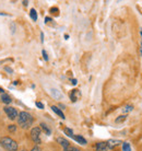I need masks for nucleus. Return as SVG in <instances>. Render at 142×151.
<instances>
[{
	"instance_id": "18",
	"label": "nucleus",
	"mask_w": 142,
	"mask_h": 151,
	"mask_svg": "<svg viewBox=\"0 0 142 151\" xmlns=\"http://www.w3.org/2000/svg\"><path fill=\"white\" fill-rule=\"evenodd\" d=\"M126 115H121V116H118V118H116V123H121L126 119Z\"/></svg>"
},
{
	"instance_id": "8",
	"label": "nucleus",
	"mask_w": 142,
	"mask_h": 151,
	"mask_svg": "<svg viewBox=\"0 0 142 151\" xmlns=\"http://www.w3.org/2000/svg\"><path fill=\"white\" fill-rule=\"evenodd\" d=\"M121 144V141L120 140H116V139H110L107 141V145H108L109 147V150H113L114 148H116L117 146H119Z\"/></svg>"
},
{
	"instance_id": "20",
	"label": "nucleus",
	"mask_w": 142,
	"mask_h": 151,
	"mask_svg": "<svg viewBox=\"0 0 142 151\" xmlns=\"http://www.w3.org/2000/svg\"><path fill=\"white\" fill-rule=\"evenodd\" d=\"M8 129H9V132H15V129H16V127H15L14 125H9V127H8Z\"/></svg>"
},
{
	"instance_id": "27",
	"label": "nucleus",
	"mask_w": 142,
	"mask_h": 151,
	"mask_svg": "<svg viewBox=\"0 0 142 151\" xmlns=\"http://www.w3.org/2000/svg\"><path fill=\"white\" fill-rule=\"evenodd\" d=\"M41 41H42V43L44 42V34H43V33L41 34Z\"/></svg>"
},
{
	"instance_id": "3",
	"label": "nucleus",
	"mask_w": 142,
	"mask_h": 151,
	"mask_svg": "<svg viewBox=\"0 0 142 151\" xmlns=\"http://www.w3.org/2000/svg\"><path fill=\"white\" fill-rule=\"evenodd\" d=\"M31 138L36 144L41 142V128L39 127H34V128H32V130H31Z\"/></svg>"
},
{
	"instance_id": "25",
	"label": "nucleus",
	"mask_w": 142,
	"mask_h": 151,
	"mask_svg": "<svg viewBox=\"0 0 142 151\" xmlns=\"http://www.w3.org/2000/svg\"><path fill=\"white\" fill-rule=\"evenodd\" d=\"M71 82H72V84H77V83H78V81H77V79H72V80H71Z\"/></svg>"
},
{
	"instance_id": "5",
	"label": "nucleus",
	"mask_w": 142,
	"mask_h": 151,
	"mask_svg": "<svg viewBox=\"0 0 142 151\" xmlns=\"http://www.w3.org/2000/svg\"><path fill=\"white\" fill-rule=\"evenodd\" d=\"M96 151H109V147L107 145V141H101V142H97L95 146Z\"/></svg>"
},
{
	"instance_id": "19",
	"label": "nucleus",
	"mask_w": 142,
	"mask_h": 151,
	"mask_svg": "<svg viewBox=\"0 0 142 151\" xmlns=\"http://www.w3.org/2000/svg\"><path fill=\"white\" fill-rule=\"evenodd\" d=\"M50 12H52V13H54V14H58L59 10H58V8L54 7V8H50Z\"/></svg>"
},
{
	"instance_id": "2",
	"label": "nucleus",
	"mask_w": 142,
	"mask_h": 151,
	"mask_svg": "<svg viewBox=\"0 0 142 151\" xmlns=\"http://www.w3.org/2000/svg\"><path fill=\"white\" fill-rule=\"evenodd\" d=\"M0 142H1V146L4 148H6L8 151L18 150V144H16V141L11 139V138H9V137H4Z\"/></svg>"
},
{
	"instance_id": "11",
	"label": "nucleus",
	"mask_w": 142,
	"mask_h": 151,
	"mask_svg": "<svg viewBox=\"0 0 142 151\" xmlns=\"http://www.w3.org/2000/svg\"><path fill=\"white\" fill-rule=\"evenodd\" d=\"M1 101L4 103V104H10V103L12 102V99L9 96L8 94H2V96H1Z\"/></svg>"
},
{
	"instance_id": "24",
	"label": "nucleus",
	"mask_w": 142,
	"mask_h": 151,
	"mask_svg": "<svg viewBox=\"0 0 142 151\" xmlns=\"http://www.w3.org/2000/svg\"><path fill=\"white\" fill-rule=\"evenodd\" d=\"M31 151H41V149H39V147L38 146H35V147L32 148V150Z\"/></svg>"
},
{
	"instance_id": "4",
	"label": "nucleus",
	"mask_w": 142,
	"mask_h": 151,
	"mask_svg": "<svg viewBox=\"0 0 142 151\" xmlns=\"http://www.w3.org/2000/svg\"><path fill=\"white\" fill-rule=\"evenodd\" d=\"M4 112H6V114H7L8 117H9L10 119H15L16 117L19 116L18 111L15 110V109H13V107H10V106L4 107Z\"/></svg>"
},
{
	"instance_id": "23",
	"label": "nucleus",
	"mask_w": 142,
	"mask_h": 151,
	"mask_svg": "<svg viewBox=\"0 0 142 151\" xmlns=\"http://www.w3.org/2000/svg\"><path fill=\"white\" fill-rule=\"evenodd\" d=\"M43 56H44V59H45V60H48V56H47V54H46L45 50H43Z\"/></svg>"
},
{
	"instance_id": "21",
	"label": "nucleus",
	"mask_w": 142,
	"mask_h": 151,
	"mask_svg": "<svg viewBox=\"0 0 142 151\" xmlns=\"http://www.w3.org/2000/svg\"><path fill=\"white\" fill-rule=\"evenodd\" d=\"M36 106H37L38 109H41V110H43L44 109V104L41 102H36Z\"/></svg>"
},
{
	"instance_id": "10",
	"label": "nucleus",
	"mask_w": 142,
	"mask_h": 151,
	"mask_svg": "<svg viewBox=\"0 0 142 151\" xmlns=\"http://www.w3.org/2000/svg\"><path fill=\"white\" fill-rule=\"evenodd\" d=\"M52 110L54 111V112H55V113H56L57 115H58V116L60 117V118H62V119H65V118H66V117H65V114L62 113V112H61V110H59V109H58L57 106L52 105Z\"/></svg>"
},
{
	"instance_id": "7",
	"label": "nucleus",
	"mask_w": 142,
	"mask_h": 151,
	"mask_svg": "<svg viewBox=\"0 0 142 151\" xmlns=\"http://www.w3.org/2000/svg\"><path fill=\"white\" fill-rule=\"evenodd\" d=\"M57 141L61 145V147L64 148V151L69 150V148H70V144H69V141H68L67 139H65V138H58Z\"/></svg>"
},
{
	"instance_id": "1",
	"label": "nucleus",
	"mask_w": 142,
	"mask_h": 151,
	"mask_svg": "<svg viewBox=\"0 0 142 151\" xmlns=\"http://www.w3.org/2000/svg\"><path fill=\"white\" fill-rule=\"evenodd\" d=\"M33 122H34V118L32 117V115L30 113H27V112H21L19 114L18 123H19V125L23 129L29 128L31 125L33 124Z\"/></svg>"
},
{
	"instance_id": "12",
	"label": "nucleus",
	"mask_w": 142,
	"mask_h": 151,
	"mask_svg": "<svg viewBox=\"0 0 142 151\" xmlns=\"http://www.w3.org/2000/svg\"><path fill=\"white\" fill-rule=\"evenodd\" d=\"M50 93H52V95L55 99H60V98H61V93H60L58 90H56V89H52V90H50Z\"/></svg>"
},
{
	"instance_id": "15",
	"label": "nucleus",
	"mask_w": 142,
	"mask_h": 151,
	"mask_svg": "<svg viewBox=\"0 0 142 151\" xmlns=\"http://www.w3.org/2000/svg\"><path fill=\"white\" fill-rule=\"evenodd\" d=\"M123 151H131V146L129 142H123Z\"/></svg>"
},
{
	"instance_id": "31",
	"label": "nucleus",
	"mask_w": 142,
	"mask_h": 151,
	"mask_svg": "<svg viewBox=\"0 0 142 151\" xmlns=\"http://www.w3.org/2000/svg\"><path fill=\"white\" fill-rule=\"evenodd\" d=\"M21 151H25V150H21Z\"/></svg>"
},
{
	"instance_id": "16",
	"label": "nucleus",
	"mask_w": 142,
	"mask_h": 151,
	"mask_svg": "<svg viewBox=\"0 0 142 151\" xmlns=\"http://www.w3.org/2000/svg\"><path fill=\"white\" fill-rule=\"evenodd\" d=\"M132 110H133V106H132V105H127L123 110V113H128V112H131Z\"/></svg>"
},
{
	"instance_id": "30",
	"label": "nucleus",
	"mask_w": 142,
	"mask_h": 151,
	"mask_svg": "<svg viewBox=\"0 0 142 151\" xmlns=\"http://www.w3.org/2000/svg\"><path fill=\"white\" fill-rule=\"evenodd\" d=\"M1 92H4V90H2V89H1V88H0V93H1Z\"/></svg>"
},
{
	"instance_id": "29",
	"label": "nucleus",
	"mask_w": 142,
	"mask_h": 151,
	"mask_svg": "<svg viewBox=\"0 0 142 151\" xmlns=\"http://www.w3.org/2000/svg\"><path fill=\"white\" fill-rule=\"evenodd\" d=\"M27 4H29L27 1H23V4H24V6H27Z\"/></svg>"
},
{
	"instance_id": "28",
	"label": "nucleus",
	"mask_w": 142,
	"mask_h": 151,
	"mask_svg": "<svg viewBox=\"0 0 142 151\" xmlns=\"http://www.w3.org/2000/svg\"><path fill=\"white\" fill-rule=\"evenodd\" d=\"M6 70H7L8 72H10V73H12V69H10V68H6Z\"/></svg>"
},
{
	"instance_id": "9",
	"label": "nucleus",
	"mask_w": 142,
	"mask_h": 151,
	"mask_svg": "<svg viewBox=\"0 0 142 151\" xmlns=\"http://www.w3.org/2000/svg\"><path fill=\"white\" fill-rule=\"evenodd\" d=\"M73 139L78 142V144H80V145H83V146H85L87 142H86V140H85V138H83L82 136H80V135H77V136H73Z\"/></svg>"
},
{
	"instance_id": "14",
	"label": "nucleus",
	"mask_w": 142,
	"mask_h": 151,
	"mask_svg": "<svg viewBox=\"0 0 142 151\" xmlns=\"http://www.w3.org/2000/svg\"><path fill=\"white\" fill-rule=\"evenodd\" d=\"M30 15L33 21H36V20H37V13H36V11H35V9H31Z\"/></svg>"
},
{
	"instance_id": "17",
	"label": "nucleus",
	"mask_w": 142,
	"mask_h": 151,
	"mask_svg": "<svg viewBox=\"0 0 142 151\" xmlns=\"http://www.w3.org/2000/svg\"><path fill=\"white\" fill-rule=\"evenodd\" d=\"M64 132H66V134H67V135L69 137H73V132H72V130H71L70 128H65Z\"/></svg>"
},
{
	"instance_id": "13",
	"label": "nucleus",
	"mask_w": 142,
	"mask_h": 151,
	"mask_svg": "<svg viewBox=\"0 0 142 151\" xmlns=\"http://www.w3.org/2000/svg\"><path fill=\"white\" fill-rule=\"evenodd\" d=\"M41 128L43 129V130H44V132H45L47 135H50V134H52V130H50V129L47 127V125L44 124V123H42V124H41Z\"/></svg>"
},
{
	"instance_id": "6",
	"label": "nucleus",
	"mask_w": 142,
	"mask_h": 151,
	"mask_svg": "<svg viewBox=\"0 0 142 151\" xmlns=\"http://www.w3.org/2000/svg\"><path fill=\"white\" fill-rule=\"evenodd\" d=\"M80 98H81V92H80L78 89H75V90L71 91L70 99H71V101H72V102H77Z\"/></svg>"
},
{
	"instance_id": "22",
	"label": "nucleus",
	"mask_w": 142,
	"mask_h": 151,
	"mask_svg": "<svg viewBox=\"0 0 142 151\" xmlns=\"http://www.w3.org/2000/svg\"><path fill=\"white\" fill-rule=\"evenodd\" d=\"M68 151H81L79 148H75V147H70L69 148V150Z\"/></svg>"
},
{
	"instance_id": "26",
	"label": "nucleus",
	"mask_w": 142,
	"mask_h": 151,
	"mask_svg": "<svg viewBox=\"0 0 142 151\" xmlns=\"http://www.w3.org/2000/svg\"><path fill=\"white\" fill-rule=\"evenodd\" d=\"M49 21H52V19H50V18H45V22L46 23H48Z\"/></svg>"
}]
</instances>
